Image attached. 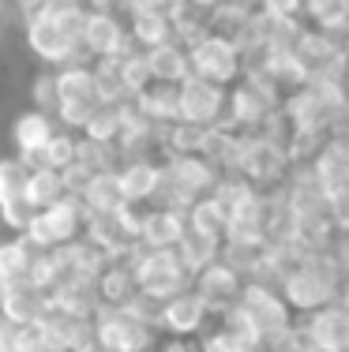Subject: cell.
I'll use <instances>...</instances> for the list:
<instances>
[{"label":"cell","mask_w":349,"mask_h":352,"mask_svg":"<svg viewBox=\"0 0 349 352\" xmlns=\"http://www.w3.org/2000/svg\"><path fill=\"white\" fill-rule=\"evenodd\" d=\"M76 162H79V139H76V131L56 128L53 139L41 146V154H38L34 165H45V169H56V173H68Z\"/></svg>","instance_id":"cell-25"},{"label":"cell","mask_w":349,"mask_h":352,"mask_svg":"<svg viewBox=\"0 0 349 352\" xmlns=\"http://www.w3.org/2000/svg\"><path fill=\"white\" fill-rule=\"evenodd\" d=\"M188 64H192L195 79L218 82V87H233L244 75V56H240L237 41L218 30H203L199 38L188 41Z\"/></svg>","instance_id":"cell-5"},{"label":"cell","mask_w":349,"mask_h":352,"mask_svg":"<svg viewBox=\"0 0 349 352\" xmlns=\"http://www.w3.org/2000/svg\"><path fill=\"white\" fill-rule=\"evenodd\" d=\"M113 64H116V75H120V87L128 90V98H136L139 90L151 87V68H147L143 49H128V53L113 56Z\"/></svg>","instance_id":"cell-27"},{"label":"cell","mask_w":349,"mask_h":352,"mask_svg":"<svg viewBox=\"0 0 349 352\" xmlns=\"http://www.w3.org/2000/svg\"><path fill=\"white\" fill-rule=\"evenodd\" d=\"M83 225H87V210H83L79 195L68 191V195H61L53 206H41V210L30 217L23 240L34 251H61V248L76 244L83 236Z\"/></svg>","instance_id":"cell-3"},{"label":"cell","mask_w":349,"mask_h":352,"mask_svg":"<svg viewBox=\"0 0 349 352\" xmlns=\"http://www.w3.org/2000/svg\"><path fill=\"white\" fill-rule=\"evenodd\" d=\"M188 232L184 210L180 206H151V210H139V229L136 240L139 248H154V251H169L180 244V236Z\"/></svg>","instance_id":"cell-13"},{"label":"cell","mask_w":349,"mask_h":352,"mask_svg":"<svg viewBox=\"0 0 349 352\" xmlns=\"http://www.w3.org/2000/svg\"><path fill=\"white\" fill-rule=\"evenodd\" d=\"M226 102H229V87L188 75L184 82H177V124L218 128L226 120Z\"/></svg>","instance_id":"cell-7"},{"label":"cell","mask_w":349,"mask_h":352,"mask_svg":"<svg viewBox=\"0 0 349 352\" xmlns=\"http://www.w3.org/2000/svg\"><path fill=\"white\" fill-rule=\"evenodd\" d=\"M34 214L38 210L23 199V191H15V195H8L4 203H0V221H4L12 232H19V236L27 232V225H30V217H34Z\"/></svg>","instance_id":"cell-29"},{"label":"cell","mask_w":349,"mask_h":352,"mask_svg":"<svg viewBox=\"0 0 349 352\" xmlns=\"http://www.w3.org/2000/svg\"><path fill=\"white\" fill-rule=\"evenodd\" d=\"M19 191H23V199H27L34 210H41V206H53L61 195H68V188H64V173L45 169V165H27Z\"/></svg>","instance_id":"cell-21"},{"label":"cell","mask_w":349,"mask_h":352,"mask_svg":"<svg viewBox=\"0 0 349 352\" xmlns=\"http://www.w3.org/2000/svg\"><path fill=\"white\" fill-rule=\"evenodd\" d=\"M116 188L128 206H143L162 195L165 188V165L158 157H120L116 162Z\"/></svg>","instance_id":"cell-11"},{"label":"cell","mask_w":349,"mask_h":352,"mask_svg":"<svg viewBox=\"0 0 349 352\" xmlns=\"http://www.w3.org/2000/svg\"><path fill=\"white\" fill-rule=\"evenodd\" d=\"M34 109H45V113L56 109V79H53V72H45L34 82Z\"/></svg>","instance_id":"cell-31"},{"label":"cell","mask_w":349,"mask_h":352,"mask_svg":"<svg viewBox=\"0 0 349 352\" xmlns=\"http://www.w3.org/2000/svg\"><path fill=\"white\" fill-rule=\"evenodd\" d=\"M184 221L192 232H203V236H214V240H226L229 232V221L222 214V206L214 203V195H199L184 206Z\"/></svg>","instance_id":"cell-23"},{"label":"cell","mask_w":349,"mask_h":352,"mask_svg":"<svg viewBox=\"0 0 349 352\" xmlns=\"http://www.w3.org/2000/svg\"><path fill=\"white\" fill-rule=\"evenodd\" d=\"M4 352H49L45 318H41V322L12 326V338H8V349H4Z\"/></svg>","instance_id":"cell-28"},{"label":"cell","mask_w":349,"mask_h":352,"mask_svg":"<svg viewBox=\"0 0 349 352\" xmlns=\"http://www.w3.org/2000/svg\"><path fill=\"white\" fill-rule=\"evenodd\" d=\"M278 292L289 304L293 315H312L319 307L338 300V285H342V266L335 263L330 251L319 255H304L301 263H293L286 274H278Z\"/></svg>","instance_id":"cell-1"},{"label":"cell","mask_w":349,"mask_h":352,"mask_svg":"<svg viewBox=\"0 0 349 352\" xmlns=\"http://www.w3.org/2000/svg\"><path fill=\"white\" fill-rule=\"evenodd\" d=\"M27 45H30V53L41 56L45 64H53V68H64V64L87 60V53H83L79 38L68 34L64 27H56V23L49 19L41 8L27 15Z\"/></svg>","instance_id":"cell-8"},{"label":"cell","mask_w":349,"mask_h":352,"mask_svg":"<svg viewBox=\"0 0 349 352\" xmlns=\"http://www.w3.org/2000/svg\"><path fill=\"white\" fill-rule=\"evenodd\" d=\"M184 4H192L195 12H214V8L222 4V0H184Z\"/></svg>","instance_id":"cell-34"},{"label":"cell","mask_w":349,"mask_h":352,"mask_svg":"<svg viewBox=\"0 0 349 352\" xmlns=\"http://www.w3.org/2000/svg\"><path fill=\"white\" fill-rule=\"evenodd\" d=\"M0 315H4L12 326L41 322V318L49 315V296H45L41 289H34V285H12V292H8Z\"/></svg>","instance_id":"cell-19"},{"label":"cell","mask_w":349,"mask_h":352,"mask_svg":"<svg viewBox=\"0 0 349 352\" xmlns=\"http://www.w3.org/2000/svg\"><path fill=\"white\" fill-rule=\"evenodd\" d=\"M8 292H12V281L0 274V307H4V300H8Z\"/></svg>","instance_id":"cell-35"},{"label":"cell","mask_w":349,"mask_h":352,"mask_svg":"<svg viewBox=\"0 0 349 352\" xmlns=\"http://www.w3.org/2000/svg\"><path fill=\"white\" fill-rule=\"evenodd\" d=\"M90 326H94V341L105 352H151L154 349V322L139 318L128 307L98 304Z\"/></svg>","instance_id":"cell-6"},{"label":"cell","mask_w":349,"mask_h":352,"mask_svg":"<svg viewBox=\"0 0 349 352\" xmlns=\"http://www.w3.org/2000/svg\"><path fill=\"white\" fill-rule=\"evenodd\" d=\"M301 333L319 349L330 352H349V311L338 304H327L319 311L308 315V322L301 326Z\"/></svg>","instance_id":"cell-14"},{"label":"cell","mask_w":349,"mask_h":352,"mask_svg":"<svg viewBox=\"0 0 349 352\" xmlns=\"http://www.w3.org/2000/svg\"><path fill=\"white\" fill-rule=\"evenodd\" d=\"M233 311L252 326V333L263 341V349L282 345V341L297 330L293 311H289V304L282 300V292H278L274 281H244V289H240Z\"/></svg>","instance_id":"cell-2"},{"label":"cell","mask_w":349,"mask_h":352,"mask_svg":"<svg viewBox=\"0 0 349 352\" xmlns=\"http://www.w3.org/2000/svg\"><path fill=\"white\" fill-rule=\"evenodd\" d=\"M301 19L323 34H342L349 27V0H301Z\"/></svg>","instance_id":"cell-22"},{"label":"cell","mask_w":349,"mask_h":352,"mask_svg":"<svg viewBox=\"0 0 349 352\" xmlns=\"http://www.w3.org/2000/svg\"><path fill=\"white\" fill-rule=\"evenodd\" d=\"M94 292H98V304H105V307H128L131 300L139 296V285H136V274H131V266L109 263L102 274H98Z\"/></svg>","instance_id":"cell-18"},{"label":"cell","mask_w":349,"mask_h":352,"mask_svg":"<svg viewBox=\"0 0 349 352\" xmlns=\"http://www.w3.org/2000/svg\"><path fill=\"white\" fill-rule=\"evenodd\" d=\"M53 131H56L53 113H45V109H27V113L15 120V128H12L15 150H19V162L23 165H34L38 154H41V146L53 139Z\"/></svg>","instance_id":"cell-15"},{"label":"cell","mask_w":349,"mask_h":352,"mask_svg":"<svg viewBox=\"0 0 349 352\" xmlns=\"http://www.w3.org/2000/svg\"><path fill=\"white\" fill-rule=\"evenodd\" d=\"M23 173H27V165H23L19 157H15V162H0V203L23 188Z\"/></svg>","instance_id":"cell-30"},{"label":"cell","mask_w":349,"mask_h":352,"mask_svg":"<svg viewBox=\"0 0 349 352\" xmlns=\"http://www.w3.org/2000/svg\"><path fill=\"white\" fill-rule=\"evenodd\" d=\"M124 23H128V38L136 49H154V45H165V41H177L173 38V19L165 8H131V12H124Z\"/></svg>","instance_id":"cell-16"},{"label":"cell","mask_w":349,"mask_h":352,"mask_svg":"<svg viewBox=\"0 0 349 352\" xmlns=\"http://www.w3.org/2000/svg\"><path fill=\"white\" fill-rule=\"evenodd\" d=\"M128 266H131V274H136L139 292L151 296L154 304H162V300H169V296H177V292L192 289V274L184 270L177 248H169V251L139 248L136 255H131Z\"/></svg>","instance_id":"cell-4"},{"label":"cell","mask_w":349,"mask_h":352,"mask_svg":"<svg viewBox=\"0 0 349 352\" xmlns=\"http://www.w3.org/2000/svg\"><path fill=\"white\" fill-rule=\"evenodd\" d=\"M192 289L203 296V304L211 307L214 315H222L237 304L240 289H244V274L233 263H226V258H214L211 266H203V270L192 274Z\"/></svg>","instance_id":"cell-12"},{"label":"cell","mask_w":349,"mask_h":352,"mask_svg":"<svg viewBox=\"0 0 349 352\" xmlns=\"http://www.w3.org/2000/svg\"><path fill=\"white\" fill-rule=\"evenodd\" d=\"M147 68H151V82H165V87H177L192 75V64H188V45L184 41H165V45L143 49Z\"/></svg>","instance_id":"cell-17"},{"label":"cell","mask_w":349,"mask_h":352,"mask_svg":"<svg viewBox=\"0 0 349 352\" xmlns=\"http://www.w3.org/2000/svg\"><path fill=\"white\" fill-rule=\"evenodd\" d=\"M177 255H180V263H184V270L195 274V270H203V266H211L214 258H222V240L188 229L177 244Z\"/></svg>","instance_id":"cell-24"},{"label":"cell","mask_w":349,"mask_h":352,"mask_svg":"<svg viewBox=\"0 0 349 352\" xmlns=\"http://www.w3.org/2000/svg\"><path fill=\"white\" fill-rule=\"evenodd\" d=\"M30 263H34V248L23 236L0 244V274L12 285H30Z\"/></svg>","instance_id":"cell-26"},{"label":"cell","mask_w":349,"mask_h":352,"mask_svg":"<svg viewBox=\"0 0 349 352\" xmlns=\"http://www.w3.org/2000/svg\"><path fill=\"white\" fill-rule=\"evenodd\" d=\"M8 338H12V322H8L4 315H0V352L8 349Z\"/></svg>","instance_id":"cell-33"},{"label":"cell","mask_w":349,"mask_h":352,"mask_svg":"<svg viewBox=\"0 0 349 352\" xmlns=\"http://www.w3.org/2000/svg\"><path fill=\"white\" fill-rule=\"evenodd\" d=\"M214 318V311L203 304V296H199L195 289H184L177 292V296L162 300L158 304V315H154V326H165V333L169 338H199V333H207V322Z\"/></svg>","instance_id":"cell-9"},{"label":"cell","mask_w":349,"mask_h":352,"mask_svg":"<svg viewBox=\"0 0 349 352\" xmlns=\"http://www.w3.org/2000/svg\"><path fill=\"white\" fill-rule=\"evenodd\" d=\"M79 203H83V210H87V217L120 210L124 199H120V188H116V173L113 169L90 173V180L83 184V191H79Z\"/></svg>","instance_id":"cell-20"},{"label":"cell","mask_w":349,"mask_h":352,"mask_svg":"<svg viewBox=\"0 0 349 352\" xmlns=\"http://www.w3.org/2000/svg\"><path fill=\"white\" fill-rule=\"evenodd\" d=\"M335 304H338V307H346V311H349V274L342 278V285H338V300H335Z\"/></svg>","instance_id":"cell-32"},{"label":"cell","mask_w":349,"mask_h":352,"mask_svg":"<svg viewBox=\"0 0 349 352\" xmlns=\"http://www.w3.org/2000/svg\"><path fill=\"white\" fill-rule=\"evenodd\" d=\"M79 41H83V53L94 56V60H113V56L136 49L128 38V23H124L120 12H87Z\"/></svg>","instance_id":"cell-10"}]
</instances>
